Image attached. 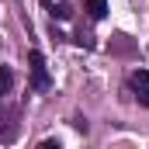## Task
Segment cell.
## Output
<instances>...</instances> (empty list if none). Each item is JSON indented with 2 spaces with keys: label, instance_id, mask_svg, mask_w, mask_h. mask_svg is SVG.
Here are the masks:
<instances>
[{
  "label": "cell",
  "instance_id": "6",
  "mask_svg": "<svg viewBox=\"0 0 149 149\" xmlns=\"http://www.w3.org/2000/svg\"><path fill=\"white\" fill-rule=\"evenodd\" d=\"M10 87H14V73L7 66H0V101H3V94H10Z\"/></svg>",
  "mask_w": 149,
  "mask_h": 149
},
{
  "label": "cell",
  "instance_id": "2",
  "mask_svg": "<svg viewBox=\"0 0 149 149\" xmlns=\"http://www.w3.org/2000/svg\"><path fill=\"white\" fill-rule=\"evenodd\" d=\"M28 63H31V83H35V90H49V83H52V80H49L45 59H42V52H38V49L28 56Z\"/></svg>",
  "mask_w": 149,
  "mask_h": 149
},
{
  "label": "cell",
  "instance_id": "5",
  "mask_svg": "<svg viewBox=\"0 0 149 149\" xmlns=\"http://www.w3.org/2000/svg\"><path fill=\"white\" fill-rule=\"evenodd\" d=\"M83 7H87V14H90L94 21H101V17L108 14V0H83Z\"/></svg>",
  "mask_w": 149,
  "mask_h": 149
},
{
  "label": "cell",
  "instance_id": "3",
  "mask_svg": "<svg viewBox=\"0 0 149 149\" xmlns=\"http://www.w3.org/2000/svg\"><path fill=\"white\" fill-rule=\"evenodd\" d=\"M128 83H132V90H135L139 104H146V108H149V70H135Z\"/></svg>",
  "mask_w": 149,
  "mask_h": 149
},
{
  "label": "cell",
  "instance_id": "1",
  "mask_svg": "<svg viewBox=\"0 0 149 149\" xmlns=\"http://www.w3.org/2000/svg\"><path fill=\"white\" fill-rule=\"evenodd\" d=\"M17 135H21V108L0 104V142L10 146V142H17Z\"/></svg>",
  "mask_w": 149,
  "mask_h": 149
},
{
  "label": "cell",
  "instance_id": "4",
  "mask_svg": "<svg viewBox=\"0 0 149 149\" xmlns=\"http://www.w3.org/2000/svg\"><path fill=\"white\" fill-rule=\"evenodd\" d=\"M45 7H49V14L59 17V21H70V17H73V7H70L66 0H45Z\"/></svg>",
  "mask_w": 149,
  "mask_h": 149
},
{
  "label": "cell",
  "instance_id": "7",
  "mask_svg": "<svg viewBox=\"0 0 149 149\" xmlns=\"http://www.w3.org/2000/svg\"><path fill=\"white\" fill-rule=\"evenodd\" d=\"M38 149H63L59 139H45V142H38Z\"/></svg>",
  "mask_w": 149,
  "mask_h": 149
}]
</instances>
